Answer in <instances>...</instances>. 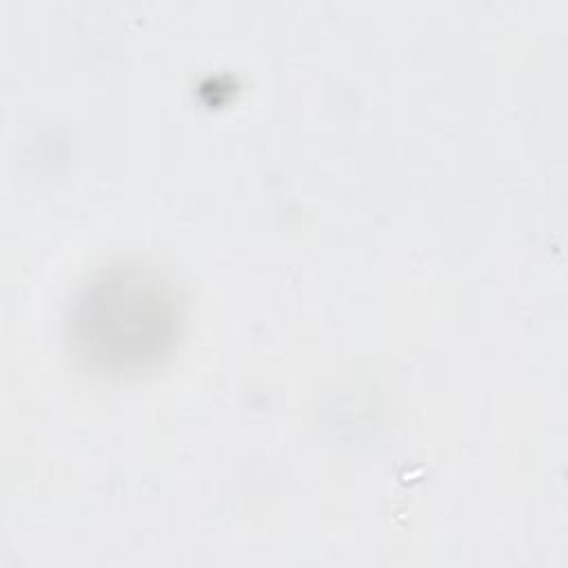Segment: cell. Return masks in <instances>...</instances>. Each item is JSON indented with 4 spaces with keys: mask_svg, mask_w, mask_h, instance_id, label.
<instances>
[{
    "mask_svg": "<svg viewBox=\"0 0 568 568\" xmlns=\"http://www.w3.org/2000/svg\"><path fill=\"white\" fill-rule=\"evenodd\" d=\"M178 322L173 286L142 264L98 271L82 284L69 320L78 355L104 373L155 364L173 344Z\"/></svg>",
    "mask_w": 568,
    "mask_h": 568,
    "instance_id": "obj_1",
    "label": "cell"
}]
</instances>
